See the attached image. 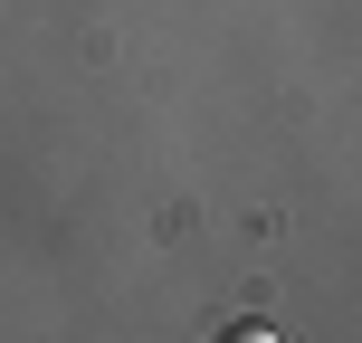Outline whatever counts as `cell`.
<instances>
[]
</instances>
